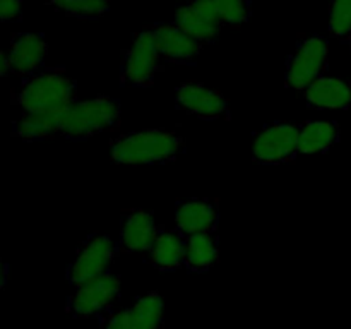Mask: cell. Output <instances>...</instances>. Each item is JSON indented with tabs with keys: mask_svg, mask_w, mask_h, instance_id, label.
<instances>
[{
	"mask_svg": "<svg viewBox=\"0 0 351 329\" xmlns=\"http://www.w3.org/2000/svg\"><path fill=\"white\" fill-rule=\"evenodd\" d=\"M48 5L72 17H99L108 10L110 0H45Z\"/></svg>",
	"mask_w": 351,
	"mask_h": 329,
	"instance_id": "44dd1931",
	"label": "cell"
},
{
	"mask_svg": "<svg viewBox=\"0 0 351 329\" xmlns=\"http://www.w3.org/2000/svg\"><path fill=\"white\" fill-rule=\"evenodd\" d=\"M218 225L219 209L213 199L189 197L175 204V230L184 236L215 233Z\"/></svg>",
	"mask_w": 351,
	"mask_h": 329,
	"instance_id": "9c48e42d",
	"label": "cell"
},
{
	"mask_svg": "<svg viewBox=\"0 0 351 329\" xmlns=\"http://www.w3.org/2000/svg\"><path fill=\"white\" fill-rule=\"evenodd\" d=\"M177 106L202 120H218L228 115V101L219 91L199 82H184L177 88Z\"/></svg>",
	"mask_w": 351,
	"mask_h": 329,
	"instance_id": "30bf717a",
	"label": "cell"
},
{
	"mask_svg": "<svg viewBox=\"0 0 351 329\" xmlns=\"http://www.w3.org/2000/svg\"><path fill=\"white\" fill-rule=\"evenodd\" d=\"M185 141L163 129H144L120 136L112 143L113 161L122 164H161L184 153Z\"/></svg>",
	"mask_w": 351,
	"mask_h": 329,
	"instance_id": "6da1fadb",
	"label": "cell"
},
{
	"mask_svg": "<svg viewBox=\"0 0 351 329\" xmlns=\"http://www.w3.org/2000/svg\"><path fill=\"white\" fill-rule=\"evenodd\" d=\"M305 101L319 110H348L351 106V82L341 77L322 75L304 91Z\"/></svg>",
	"mask_w": 351,
	"mask_h": 329,
	"instance_id": "5bb4252c",
	"label": "cell"
},
{
	"mask_svg": "<svg viewBox=\"0 0 351 329\" xmlns=\"http://www.w3.org/2000/svg\"><path fill=\"white\" fill-rule=\"evenodd\" d=\"M173 23L199 43H213L219 36V31L223 27V23L202 14L192 0L175 9Z\"/></svg>",
	"mask_w": 351,
	"mask_h": 329,
	"instance_id": "2e32d148",
	"label": "cell"
},
{
	"mask_svg": "<svg viewBox=\"0 0 351 329\" xmlns=\"http://www.w3.org/2000/svg\"><path fill=\"white\" fill-rule=\"evenodd\" d=\"M300 125L297 122H274L254 137L252 156L261 164L288 163L298 154Z\"/></svg>",
	"mask_w": 351,
	"mask_h": 329,
	"instance_id": "8992f818",
	"label": "cell"
},
{
	"mask_svg": "<svg viewBox=\"0 0 351 329\" xmlns=\"http://www.w3.org/2000/svg\"><path fill=\"white\" fill-rule=\"evenodd\" d=\"M160 228L154 215L144 209H129L120 219V250L123 252H149Z\"/></svg>",
	"mask_w": 351,
	"mask_h": 329,
	"instance_id": "8fae6325",
	"label": "cell"
},
{
	"mask_svg": "<svg viewBox=\"0 0 351 329\" xmlns=\"http://www.w3.org/2000/svg\"><path fill=\"white\" fill-rule=\"evenodd\" d=\"M23 12V0H0V19L3 23L17 21Z\"/></svg>",
	"mask_w": 351,
	"mask_h": 329,
	"instance_id": "d4e9b609",
	"label": "cell"
},
{
	"mask_svg": "<svg viewBox=\"0 0 351 329\" xmlns=\"http://www.w3.org/2000/svg\"><path fill=\"white\" fill-rule=\"evenodd\" d=\"M151 33L161 58L173 62H192L201 53L202 43L194 40L175 23L156 24L151 27Z\"/></svg>",
	"mask_w": 351,
	"mask_h": 329,
	"instance_id": "4fadbf2b",
	"label": "cell"
},
{
	"mask_svg": "<svg viewBox=\"0 0 351 329\" xmlns=\"http://www.w3.org/2000/svg\"><path fill=\"white\" fill-rule=\"evenodd\" d=\"M119 295L120 278L106 273L81 287H75V291L67 300V312L81 319L96 317L105 314Z\"/></svg>",
	"mask_w": 351,
	"mask_h": 329,
	"instance_id": "ba28073f",
	"label": "cell"
},
{
	"mask_svg": "<svg viewBox=\"0 0 351 329\" xmlns=\"http://www.w3.org/2000/svg\"><path fill=\"white\" fill-rule=\"evenodd\" d=\"M10 72H12V64H10V58L9 55H7V51H3L2 58H0V74L5 77V75H9Z\"/></svg>",
	"mask_w": 351,
	"mask_h": 329,
	"instance_id": "484cf974",
	"label": "cell"
},
{
	"mask_svg": "<svg viewBox=\"0 0 351 329\" xmlns=\"http://www.w3.org/2000/svg\"><path fill=\"white\" fill-rule=\"evenodd\" d=\"M149 263L156 269L177 271L185 266V236L177 230H161L149 250Z\"/></svg>",
	"mask_w": 351,
	"mask_h": 329,
	"instance_id": "9a60e30c",
	"label": "cell"
},
{
	"mask_svg": "<svg viewBox=\"0 0 351 329\" xmlns=\"http://www.w3.org/2000/svg\"><path fill=\"white\" fill-rule=\"evenodd\" d=\"M120 103L108 96L74 101L62 112V136L67 139H88L117 127Z\"/></svg>",
	"mask_w": 351,
	"mask_h": 329,
	"instance_id": "3957f363",
	"label": "cell"
},
{
	"mask_svg": "<svg viewBox=\"0 0 351 329\" xmlns=\"http://www.w3.org/2000/svg\"><path fill=\"white\" fill-rule=\"evenodd\" d=\"M161 55L151 29L141 31L134 36L132 45L125 51L120 69V81L122 86L134 88H147L154 82L158 69H160Z\"/></svg>",
	"mask_w": 351,
	"mask_h": 329,
	"instance_id": "52a82bcc",
	"label": "cell"
},
{
	"mask_svg": "<svg viewBox=\"0 0 351 329\" xmlns=\"http://www.w3.org/2000/svg\"><path fill=\"white\" fill-rule=\"evenodd\" d=\"M14 101L24 112H55L65 110L75 99V82L64 69L40 71L23 81Z\"/></svg>",
	"mask_w": 351,
	"mask_h": 329,
	"instance_id": "7a4b0ae2",
	"label": "cell"
},
{
	"mask_svg": "<svg viewBox=\"0 0 351 329\" xmlns=\"http://www.w3.org/2000/svg\"><path fill=\"white\" fill-rule=\"evenodd\" d=\"M99 329H132L129 319V308L120 310H108L101 314L99 319Z\"/></svg>",
	"mask_w": 351,
	"mask_h": 329,
	"instance_id": "cb8c5ba5",
	"label": "cell"
},
{
	"mask_svg": "<svg viewBox=\"0 0 351 329\" xmlns=\"http://www.w3.org/2000/svg\"><path fill=\"white\" fill-rule=\"evenodd\" d=\"M329 45L326 38L319 34L302 38L295 47L293 53L287 62L285 82L288 88L302 91L314 84L328 67Z\"/></svg>",
	"mask_w": 351,
	"mask_h": 329,
	"instance_id": "277c9868",
	"label": "cell"
},
{
	"mask_svg": "<svg viewBox=\"0 0 351 329\" xmlns=\"http://www.w3.org/2000/svg\"><path fill=\"white\" fill-rule=\"evenodd\" d=\"M120 245L108 235L93 233L82 242L74 260L67 267V281L72 287H81L95 278L110 273L113 259L119 254Z\"/></svg>",
	"mask_w": 351,
	"mask_h": 329,
	"instance_id": "5b68a950",
	"label": "cell"
},
{
	"mask_svg": "<svg viewBox=\"0 0 351 329\" xmlns=\"http://www.w3.org/2000/svg\"><path fill=\"white\" fill-rule=\"evenodd\" d=\"M219 259V242L215 233L185 236V267L192 273H206Z\"/></svg>",
	"mask_w": 351,
	"mask_h": 329,
	"instance_id": "d6986e66",
	"label": "cell"
},
{
	"mask_svg": "<svg viewBox=\"0 0 351 329\" xmlns=\"http://www.w3.org/2000/svg\"><path fill=\"white\" fill-rule=\"evenodd\" d=\"M329 33L339 40L351 36V0H331L329 9Z\"/></svg>",
	"mask_w": 351,
	"mask_h": 329,
	"instance_id": "7402d4cb",
	"label": "cell"
},
{
	"mask_svg": "<svg viewBox=\"0 0 351 329\" xmlns=\"http://www.w3.org/2000/svg\"><path fill=\"white\" fill-rule=\"evenodd\" d=\"M338 141L339 127L335 120H308L300 125L298 154L326 153Z\"/></svg>",
	"mask_w": 351,
	"mask_h": 329,
	"instance_id": "ac0fdd59",
	"label": "cell"
},
{
	"mask_svg": "<svg viewBox=\"0 0 351 329\" xmlns=\"http://www.w3.org/2000/svg\"><path fill=\"white\" fill-rule=\"evenodd\" d=\"M47 53L48 43L45 41V36L36 33L12 34L7 51L14 74L27 75V77L43 71Z\"/></svg>",
	"mask_w": 351,
	"mask_h": 329,
	"instance_id": "7c38bea8",
	"label": "cell"
},
{
	"mask_svg": "<svg viewBox=\"0 0 351 329\" xmlns=\"http://www.w3.org/2000/svg\"><path fill=\"white\" fill-rule=\"evenodd\" d=\"M132 329H161L165 322V302L158 291H149L134 300L129 307Z\"/></svg>",
	"mask_w": 351,
	"mask_h": 329,
	"instance_id": "ffe728a7",
	"label": "cell"
},
{
	"mask_svg": "<svg viewBox=\"0 0 351 329\" xmlns=\"http://www.w3.org/2000/svg\"><path fill=\"white\" fill-rule=\"evenodd\" d=\"M348 43H350V47H351V36H350V40H348Z\"/></svg>",
	"mask_w": 351,
	"mask_h": 329,
	"instance_id": "4316f807",
	"label": "cell"
},
{
	"mask_svg": "<svg viewBox=\"0 0 351 329\" xmlns=\"http://www.w3.org/2000/svg\"><path fill=\"white\" fill-rule=\"evenodd\" d=\"M62 112H24L12 125V132L23 141H41L62 134Z\"/></svg>",
	"mask_w": 351,
	"mask_h": 329,
	"instance_id": "e0dca14e",
	"label": "cell"
},
{
	"mask_svg": "<svg viewBox=\"0 0 351 329\" xmlns=\"http://www.w3.org/2000/svg\"><path fill=\"white\" fill-rule=\"evenodd\" d=\"M221 16L223 24L240 26L250 17V7L247 0H213Z\"/></svg>",
	"mask_w": 351,
	"mask_h": 329,
	"instance_id": "603a6c76",
	"label": "cell"
}]
</instances>
